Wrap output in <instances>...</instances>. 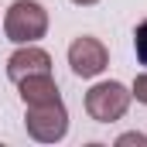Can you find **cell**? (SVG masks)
<instances>
[{"label":"cell","mask_w":147,"mask_h":147,"mask_svg":"<svg viewBox=\"0 0 147 147\" xmlns=\"http://www.w3.org/2000/svg\"><path fill=\"white\" fill-rule=\"evenodd\" d=\"M72 3H79V7H92V3H99V0H72Z\"/></svg>","instance_id":"obj_10"},{"label":"cell","mask_w":147,"mask_h":147,"mask_svg":"<svg viewBox=\"0 0 147 147\" xmlns=\"http://www.w3.org/2000/svg\"><path fill=\"white\" fill-rule=\"evenodd\" d=\"M38 72H51V55L38 45H21L10 58H7V79L10 82H21L28 75H38Z\"/></svg>","instance_id":"obj_5"},{"label":"cell","mask_w":147,"mask_h":147,"mask_svg":"<svg viewBox=\"0 0 147 147\" xmlns=\"http://www.w3.org/2000/svg\"><path fill=\"white\" fill-rule=\"evenodd\" d=\"M116 144H120V147H130V144L144 147V144H147V137H144V134H137V130H130V134H123V137H120Z\"/></svg>","instance_id":"obj_9"},{"label":"cell","mask_w":147,"mask_h":147,"mask_svg":"<svg viewBox=\"0 0 147 147\" xmlns=\"http://www.w3.org/2000/svg\"><path fill=\"white\" fill-rule=\"evenodd\" d=\"M134 51H137V62L147 65V21H140L134 31Z\"/></svg>","instance_id":"obj_7"},{"label":"cell","mask_w":147,"mask_h":147,"mask_svg":"<svg viewBox=\"0 0 147 147\" xmlns=\"http://www.w3.org/2000/svg\"><path fill=\"white\" fill-rule=\"evenodd\" d=\"M130 99H134V92L123 86V82H96L89 92H86V113L96 120V123H116V120H123L127 110H130Z\"/></svg>","instance_id":"obj_2"},{"label":"cell","mask_w":147,"mask_h":147,"mask_svg":"<svg viewBox=\"0 0 147 147\" xmlns=\"http://www.w3.org/2000/svg\"><path fill=\"white\" fill-rule=\"evenodd\" d=\"M24 127L38 144H58L69 134V110L62 99L51 103H38V106H24Z\"/></svg>","instance_id":"obj_3"},{"label":"cell","mask_w":147,"mask_h":147,"mask_svg":"<svg viewBox=\"0 0 147 147\" xmlns=\"http://www.w3.org/2000/svg\"><path fill=\"white\" fill-rule=\"evenodd\" d=\"M3 34L14 45H34L48 34V10L38 0H14L3 14Z\"/></svg>","instance_id":"obj_1"},{"label":"cell","mask_w":147,"mask_h":147,"mask_svg":"<svg viewBox=\"0 0 147 147\" xmlns=\"http://www.w3.org/2000/svg\"><path fill=\"white\" fill-rule=\"evenodd\" d=\"M69 65H72V72L79 79H96V75L106 72L110 51H106V45L99 38L82 34V38H75L72 45H69Z\"/></svg>","instance_id":"obj_4"},{"label":"cell","mask_w":147,"mask_h":147,"mask_svg":"<svg viewBox=\"0 0 147 147\" xmlns=\"http://www.w3.org/2000/svg\"><path fill=\"white\" fill-rule=\"evenodd\" d=\"M130 92H134V99H137V103H144V106H147V72H140L137 79H134Z\"/></svg>","instance_id":"obj_8"},{"label":"cell","mask_w":147,"mask_h":147,"mask_svg":"<svg viewBox=\"0 0 147 147\" xmlns=\"http://www.w3.org/2000/svg\"><path fill=\"white\" fill-rule=\"evenodd\" d=\"M17 89H21V103H24V106H38V103L62 99V96H58V86H55V79H51V72L28 75V79L17 82Z\"/></svg>","instance_id":"obj_6"}]
</instances>
